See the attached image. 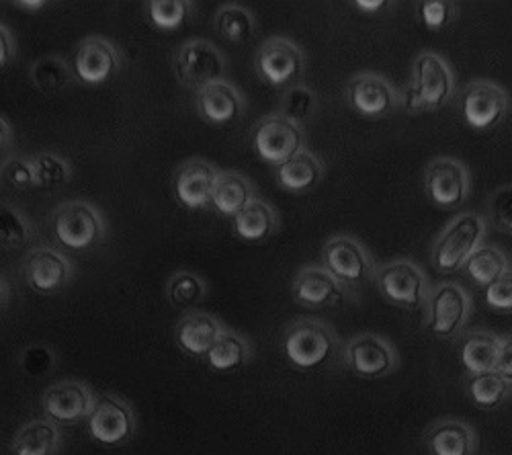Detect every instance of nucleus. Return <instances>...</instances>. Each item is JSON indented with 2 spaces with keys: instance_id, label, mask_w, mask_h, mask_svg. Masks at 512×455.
I'll return each mask as SVG.
<instances>
[{
  "instance_id": "dca6fc26",
  "label": "nucleus",
  "mask_w": 512,
  "mask_h": 455,
  "mask_svg": "<svg viewBox=\"0 0 512 455\" xmlns=\"http://www.w3.org/2000/svg\"><path fill=\"white\" fill-rule=\"evenodd\" d=\"M291 296L306 308L340 306L351 298H357L324 265H306L297 271L291 285Z\"/></svg>"
},
{
  "instance_id": "393cba45",
  "label": "nucleus",
  "mask_w": 512,
  "mask_h": 455,
  "mask_svg": "<svg viewBox=\"0 0 512 455\" xmlns=\"http://www.w3.org/2000/svg\"><path fill=\"white\" fill-rule=\"evenodd\" d=\"M324 162L310 148H302L277 167V183L289 193H308L324 179Z\"/></svg>"
},
{
  "instance_id": "09e8293b",
  "label": "nucleus",
  "mask_w": 512,
  "mask_h": 455,
  "mask_svg": "<svg viewBox=\"0 0 512 455\" xmlns=\"http://www.w3.org/2000/svg\"><path fill=\"white\" fill-rule=\"evenodd\" d=\"M13 7L21 9L23 13L35 15V13H44V9L48 7V3H44V0H15Z\"/></svg>"
},
{
  "instance_id": "a878e982",
  "label": "nucleus",
  "mask_w": 512,
  "mask_h": 455,
  "mask_svg": "<svg viewBox=\"0 0 512 455\" xmlns=\"http://www.w3.org/2000/svg\"><path fill=\"white\" fill-rule=\"evenodd\" d=\"M279 230V214L271 203L254 197L234 218V234L244 242H265Z\"/></svg>"
},
{
  "instance_id": "a18cd8bd",
  "label": "nucleus",
  "mask_w": 512,
  "mask_h": 455,
  "mask_svg": "<svg viewBox=\"0 0 512 455\" xmlns=\"http://www.w3.org/2000/svg\"><path fill=\"white\" fill-rule=\"evenodd\" d=\"M498 374L512 384V333L500 337V349H498V361H496Z\"/></svg>"
},
{
  "instance_id": "8fccbe9b",
  "label": "nucleus",
  "mask_w": 512,
  "mask_h": 455,
  "mask_svg": "<svg viewBox=\"0 0 512 455\" xmlns=\"http://www.w3.org/2000/svg\"><path fill=\"white\" fill-rule=\"evenodd\" d=\"M9 302H11V283L5 277H0V312L7 310Z\"/></svg>"
},
{
  "instance_id": "72a5a7b5",
  "label": "nucleus",
  "mask_w": 512,
  "mask_h": 455,
  "mask_svg": "<svg viewBox=\"0 0 512 455\" xmlns=\"http://www.w3.org/2000/svg\"><path fill=\"white\" fill-rule=\"evenodd\" d=\"M205 357L207 363L216 371H232L242 367L252 357V347L244 337L234 333V330L224 328L216 345L209 349Z\"/></svg>"
},
{
  "instance_id": "c9c22d12",
  "label": "nucleus",
  "mask_w": 512,
  "mask_h": 455,
  "mask_svg": "<svg viewBox=\"0 0 512 455\" xmlns=\"http://www.w3.org/2000/svg\"><path fill=\"white\" fill-rule=\"evenodd\" d=\"M37 187L56 189L64 187L74 179L72 162L56 152H37L31 156Z\"/></svg>"
},
{
  "instance_id": "b1692460",
  "label": "nucleus",
  "mask_w": 512,
  "mask_h": 455,
  "mask_svg": "<svg viewBox=\"0 0 512 455\" xmlns=\"http://www.w3.org/2000/svg\"><path fill=\"white\" fill-rule=\"evenodd\" d=\"M226 326L207 312H189L177 326V343L189 355H207Z\"/></svg>"
},
{
  "instance_id": "aec40b11",
  "label": "nucleus",
  "mask_w": 512,
  "mask_h": 455,
  "mask_svg": "<svg viewBox=\"0 0 512 455\" xmlns=\"http://www.w3.org/2000/svg\"><path fill=\"white\" fill-rule=\"evenodd\" d=\"M220 173L222 171H218L203 158H191L183 162L173 177L177 201L191 212L207 208V205H211L213 189H216Z\"/></svg>"
},
{
  "instance_id": "c85d7f7f",
  "label": "nucleus",
  "mask_w": 512,
  "mask_h": 455,
  "mask_svg": "<svg viewBox=\"0 0 512 455\" xmlns=\"http://www.w3.org/2000/svg\"><path fill=\"white\" fill-rule=\"evenodd\" d=\"M510 271L512 267L508 255L494 244H482L463 265V273L484 289L502 279Z\"/></svg>"
},
{
  "instance_id": "20e7f679",
  "label": "nucleus",
  "mask_w": 512,
  "mask_h": 455,
  "mask_svg": "<svg viewBox=\"0 0 512 455\" xmlns=\"http://www.w3.org/2000/svg\"><path fill=\"white\" fill-rule=\"evenodd\" d=\"M338 349L336 330L322 320L302 318L293 322L283 337V351L297 369H318Z\"/></svg>"
},
{
  "instance_id": "7c9ffc66",
  "label": "nucleus",
  "mask_w": 512,
  "mask_h": 455,
  "mask_svg": "<svg viewBox=\"0 0 512 455\" xmlns=\"http://www.w3.org/2000/svg\"><path fill=\"white\" fill-rule=\"evenodd\" d=\"M72 80H74L72 66L66 62V58L58 54L37 58L29 66V82L35 91L44 95H52L66 89Z\"/></svg>"
},
{
  "instance_id": "f8f14e48",
  "label": "nucleus",
  "mask_w": 512,
  "mask_h": 455,
  "mask_svg": "<svg viewBox=\"0 0 512 455\" xmlns=\"http://www.w3.org/2000/svg\"><path fill=\"white\" fill-rule=\"evenodd\" d=\"M424 191L439 210H455L467 201L472 191V177L463 162L451 156H437L424 171Z\"/></svg>"
},
{
  "instance_id": "9b49d317",
  "label": "nucleus",
  "mask_w": 512,
  "mask_h": 455,
  "mask_svg": "<svg viewBox=\"0 0 512 455\" xmlns=\"http://www.w3.org/2000/svg\"><path fill=\"white\" fill-rule=\"evenodd\" d=\"M254 70L271 87H287L306 70V54L293 39L269 37L254 56Z\"/></svg>"
},
{
  "instance_id": "6ab92c4d",
  "label": "nucleus",
  "mask_w": 512,
  "mask_h": 455,
  "mask_svg": "<svg viewBox=\"0 0 512 455\" xmlns=\"http://www.w3.org/2000/svg\"><path fill=\"white\" fill-rule=\"evenodd\" d=\"M97 396L91 386L78 380H64L54 384L44 396L46 417L56 425H76L89 419Z\"/></svg>"
},
{
  "instance_id": "c03bdc74",
  "label": "nucleus",
  "mask_w": 512,
  "mask_h": 455,
  "mask_svg": "<svg viewBox=\"0 0 512 455\" xmlns=\"http://www.w3.org/2000/svg\"><path fill=\"white\" fill-rule=\"evenodd\" d=\"M17 58V39L13 31L0 21V70L11 66Z\"/></svg>"
},
{
  "instance_id": "e433bc0d",
  "label": "nucleus",
  "mask_w": 512,
  "mask_h": 455,
  "mask_svg": "<svg viewBox=\"0 0 512 455\" xmlns=\"http://www.w3.org/2000/svg\"><path fill=\"white\" fill-rule=\"evenodd\" d=\"M193 3L189 0H152L146 3L150 23L160 31H179L191 17Z\"/></svg>"
},
{
  "instance_id": "de8ad7c7",
  "label": "nucleus",
  "mask_w": 512,
  "mask_h": 455,
  "mask_svg": "<svg viewBox=\"0 0 512 455\" xmlns=\"http://www.w3.org/2000/svg\"><path fill=\"white\" fill-rule=\"evenodd\" d=\"M355 7L361 9V13L375 15V13H381L383 9H388L390 3H386V0H357Z\"/></svg>"
},
{
  "instance_id": "4468645a",
  "label": "nucleus",
  "mask_w": 512,
  "mask_h": 455,
  "mask_svg": "<svg viewBox=\"0 0 512 455\" xmlns=\"http://www.w3.org/2000/svg\"><path fill=\"white\" fill-rule=\"evenodd\" d=\"M123 68V58L113 41L101 35L84 37L72 58L74 80L87 87H99L109 82Z\"/></svg>"
},
{
  "instance_id": "79ce46f5",
  "label": "nucleus",
  "mask_w": 512,
  "mask_h": 455,
  "mask_svg": "<svg viewBox=\"0 0 512 455\" xmlns=\"http://www.w3.org/2000/svg\"><path fill=\"white\" fill-rule=\"evenodd\" d=\"M19 363L27 376L41 378L56 365V353L44 345H33L21 353Z\"/></svg>"
},
{
  "instance_id": "f3484780",
  "label": "nucleus",
  "mask_w": 512,
  "mask_h": 455,
  "mask_svg": "<svg viewBox=\"0 0 512 455\" xmlns=\"http://www.w3.org/2000/svg\"><path fill=\"white\" fill-rule=\"evenodd\" d=\"M510 105L508 93L492 80L469 82L461 95V113L469 128L490 130L502 121Z\"/></svg>"
},
{
  "instance_id": "1a4fd4ad",
  "label": "nucleus",
  "mask_w": 512,
  "mask_h": 455,
  "mask_svg": "<svg viewBox=\"0 0 512 455\" xmlns=\"http://www.w3.org/2000/svg\"><path fill=\"white\" fill-rule=\"evenodd\" d=\"M250 140L256 156L273 167H281L291 156L306 148L304 128L281 113H271L256 121Z\"/></svg>"
},
{
  "instance_id": "c756f323",
  "label": "nucleus",
  "mask_w": 512,
  "mask_h": 455,
  "mask_svg": "<svg viewBox=\"0 0 512 455\" xmlns=\"http://www.w3.org/2000/svg\"><path fill=\"white\" fill-rule=\"evenodd\" d=\"M213 27L222 39L234 46H242L256 33L259 21H256L252 9L238 3H226L213 15Z\"/></svg>"
},
{
  "instance_id": "ddd939ff",
  "label": "nucleus",
  "mask_w": 512,
  "mask_h": 455,
  "mask_svg": "<svg viewBox=\"0 0 512 455\" xmlns=\"http://www.w3.org/2000/svg\"><path fill=\"white\" fill-rule=\"evenodd\" d=\"M27 285L37 294L52 296L66 289L76 273L74 261L52 246H35L21 265Z\"/></svg>"
},
{
  "instance_id": "f03ea898",
  "label": "nucleus",
  "mask_w": 512,
  "mask_h": 455,
  "mask_svg": "<svg viewBox=\"0 0 512 455\" xmlns=\"http://www.w3.org/2000/svg\"><path fill=\"white\" fill-rule=\"evenodd\" d=\"M488 222L476 212L455 216L435 238L431 248V263L439 273L463 271V265L484 244Z\"/></svg>"
},
{
  "instance_id": "bb28decb",
  "label": "nucleus",
  "mask_w": 512,
  "mask_h": 455,
  "mask_svg": "<svg viewBox=\"0 0 512 455\" xmlns=\"http://www.w3.org/2000/svg\"><path fill=\"white\" fill-rule=\"evenodd\" d=\"M254 199L252 183L238 171H222L213 189L211 205L218 214L226 218H236L246 205Z\"/></svg>"
},
{
  "instance_id": "9d476101",
  "label": "nucleus",
  "mask_w": 512,
  "mask_h": 455,
  "mask_svg": "<svg viewBox=\"0 0 512 455\" xmlns=\"http://www.w3.org/2000/svg\"><path fill=\"white\" fill-rule=\"evenodd\" d=\"M345 365L363 380L388 378L400 367V355L392 341L377 333L355 335L345 347Z\"/></svg>"
},
{
  "instance_id": "4be33fe9",
  "label": "nucleus",
  "mask_w": 512,
  "mask_h": 455,
  "mask_svg": "<svg viewBox=\"0 0 512 455\" xmlns=\"http://www.w3.org/2000/svg\"><path fill=\"white\" fill-rule=\"evenodd\" d=\"M429 455H476L480 439L476 429L463 419L443 417L431 423L422 433Z\"/></svg>"
},
{
  "instance_id": "37998d69",
  "label": "nucleus",
  "mask_w": 512,
  "mask_h": 455,
  "mask_svg": "<svg viewBox=\"0 0 512 455\" xmlns=\"http://www.w3.org/2000/svg\"><path fill=\"white\" fill-rule=\"evenodd\" d=\"M484 302L498 314H512V271L484 289Z\"/></svg>"
},
{
  "instance_id": "f704fd0d",
  "label": "nucleus",
  "mask_w": 512,
  "mask_h": 455,
  "mask_svg": "<svg viewBox=\"0 0 512 455\" xmlns=\"http://www.w3.org/2000/svg\"><path fill=\"white\" fill-rule=\"evenodd\" d=\"M207 283L201 275L193 271H177L166 283V298L170 306L189 310L205 300Z\"/></svg>"
},
{
  "instance_id": "5701e85b",
  "label": "nucleus",
  "mask_w": 512,
  "mask_h": 455,
  "mask_svg": "<svg viewBox=\"0 0 512 455\" xmlns=\"http://www.w3.org/2000/svg\"><path fill=\"white\" fill-rule=\"evenodd\" d=\"M500 349V337L492 330H467L461 335L459 343V361L467 376H482L488 371H496Z\"/></svg>"
},
{
  "instance_id": "cd10ccee",
  "label": "nucleus",
  "mask_w": 512,
  "mask_h": 455,
  "mask_svg": "<svg viewBox=\"0 0 512 455\" xmlns=\"http://www.w3.org/2000/svg\"><path fill=\"white\" fill-rule=\"evenodd\" d=\"M60 441V429L50 419L29 421L15 433L11 451L13 455H56Z\"/></svg>"
},
{
  "instance_id": "ea45409f",
  "label": "nucleus",
  "mask_w": 512,
  "mask_h": 455,
  "mask_svg": "<svg viewBox=\"0 0 512 455\" xmlns=\"http://www.w3.org/2000/svg\"><path fill=\"white\" fill-rule=\"evenodd\" d=\"M486 222L512 236V185H502L486 201Z\"/></svg>"
},
{
  "instance_id": "473e14b6",
  "label": "nucleus",
  "mask_w": 512,
  "mask_h": 455,
  "mask_svg": "<svg viewBox=\"0 0 512 455\" xmlns=\"http://www.w3.org/2000/svg\"><path fill=\"white\" fill-rule=\"evenodd\" d=\"M35 238V226L15 203L0 199V248L17 251Z\"/></svg>"
},
{
  "instance_id": "58836bf2",
  "label": "nucleus",
  "mask_w": 512,
  "mask_h": 455,
  "mask_svg": "<svg viewBox=\"0 0 512 455\" xmlns=\"http://www.w3.org/2000/svg\"><path fill=\"white\" fill-rule=\"evenodd\" d=\"M0 185L13 191H29L37 187L31 156L9 154L0 160Z\"/></svg>"
},
{
  "instance_id": "7ed1b4c3",
  "label": "nucleus",
  "mask_w": 512,
  "mask_h": 455,
  "mask_svg": "<svg viewBox=\"0 0 512 455\" xmlns=\"http://www.w3.org/2000/svg\"><path fill=\"white\" fill-rule=\"evenodd\" d=\"M54 236L66 251H91L107 238V220L97 205L84 199L66 201L54 212Z\"/></svg>"
},
{
  "instance_id": "412c9836",
  "label": "nucleus",
  "mask_w": 512,
  "mask_h": 455,
  "mask_svg": "<svg viewBox=\"0 0 512 455\" xmlns=\"http://www.w3.org/2000/svg\"><path fill=\"white\" fill-rule=\"evenodd\" d=\"M195 107L199 117L209 126L224 128L244 115L246 99L230 80H220L197 91Z\"/></svg>"
},
{
  "instance_id": "423d86ee",
  "label": "nucleus",
  "mask_w": 512,
  "mask_h": 455,
  "mask_svg": "<svg viewBox=\"0 0 512 455\" xmlns=\"http://www.w3.org/2000/svg\"><path fill=\"white\" fill-rule=\"evenodd\" d=\"M322 265L353 294L363 285L375 281L379 269L365 244L349 234L332 236L324 244Z\"/></svg>"
},
{
  "instance_id": "2eb2a0df",
  "label": "nucleus",
  "mask_w": 512,
  "mask_h": 455,
  "mask_svg": "<svg viewBox=\"0 0 512 455\" xmlns=\"http://www.w3.org/2000/svg\"><path fill=\"white\" fill-rule=\"evenodd\" d=\"M347 103L363 117H388L402 103V95L392 82L377 72H359L347 85Z\"/></svg>"
},
{
  "instance_id": "4c0bfd02",
  "label": "nucleus",
  "mask_w": 512,
  "mask_h": 455,
  "mask_svg": "<svg viewBox=\"0 0 512 455\" xmlns=\"http://www.w3.org/2000/svg\"><path fill=\"white\" fill-rule=\"evenodd\" d=\"M316 109H318V95L310 87L302 85V82L300 85H291L279 101V113L295 123H300V126L302 121H306L316 113Z\"/></svg>"
},
{
  "instance_id": "a19ab883",
  "label": "nucleus",
  "mask_w": 512,
  "mask_h": 455,
  "mask_svg": "<svg viewBox=\"0 0 512 455\" xmlns=\"http://www.w3.org/2000/svg\"><path fill=\"white\" fill-rule=\"evenodd\" d=\"M418 17L426 29L441 31L457 17V7L449 0H424L418 5Z\"/></svg>"
},
{
  "instance_id": "a211bd4d",
  "label": "nucleus",
  "mask_w": 512,
  "mask_h": 455,
  "mask_svg": "<svg viewBox=\"0 0 512 455\" xmlns=\"http://www.w3.org/2000/svg\"><path fill=\"white\" fill-rule=\"evenodd\" d=\"M87 421L91 437L103 445H123L136 433L134 410L111 394L97 396Z\"/></svg>"
},
{
  "instance_id": "0eeeda50",
  "label": "nucleus",
  "mask_w": 512,
  "mask_h": 455,
  "mask_svg": "<svg viewBox=\"0 0 512 455\" xmlns=\"http://www.w3.org/2000/svg\"><path fill=\"white\" fill-rule=\"evenodd\" d=\"M177 80L187 89H203L213 82L226 80L228 60L218 44L205 37H191L177 50L175 60Z\"/></svg>"
},
{
  "instance_id": "2f4dec72",
  "label": "nucleus",
  "mask_w": 512,
  "mask_h": 455,
  "mask_svg": "<svg viewBox=\"0 0 512 455\" xmlns=\"http://www.w3.org/2000/svg\"><path fill=\"white\" fill-rule=\"evenodd\" d=\"M465 392L480 410L492 412L512 396V384L506 382L498 371H488L482 376H467Z\"/></svg>"
},
{
  "instance_id": "6e6552de",
  "label": "nucleus",
  "mask_w": 512,
  "mask_h": 455,
  "mask_svg": "<svg viewBox=\"0 0 512 455\" xmlns=\"http://www.w3.org/2000/svg\"><path fill=\"white\" fill-rule=\"evenodd\" d=\"M381 298L404 310H420L431 294V283L424 269L410 259H396L381 265L375 275Z\"/></svg>"
},
{
  "instance_id": "f257e3e1",
  "label": "nucleus",
  "mask_w": 512,
  "mask_h": 455,
  "mask_svg": "<svg viewBox=\"0 0 512 455\" xmlns=\"http://www.w3.org/2000/svg\"><path fill=\"white\" fill-rule=\"evenodd\" d=\"M455 93L451 64L435 52H422L412 64L410 85L404 91V105L410 113L439 111Z\"/></svg>"
},
{
  "instance_id": "39448f33",
  "label": "nucleus",
  "mask_w": 512,
  "mask_h": 455,
  "mask_svg": "<svg viewBox=\"0 0 512 455\" xmlns=\"http://www.w3.org/2000/svg\"><path fill=\"white\" fill-rule=\"evenodd\" d=\"M426 328L437 339H453L463 333L474 310L472 294L457 283L443 281L431 287L429 300H426Z\"/></svg>"
},
{
  "instance_id": "49530a36",
  "label": "nucleus",
  "mask_w": 512,
  "mask_h": 455,
  "mask_svg": "<svg viewBox=\"0 0 512 455\" xmlns=\"http://www.w3.org/2000/svg\"><path fill=\"white\" fill-rule=\"evenodd\" d=\"M13 140H15V134H13L11 123L0 115V156H9Z\"/></svg>"
}]
</instances>
